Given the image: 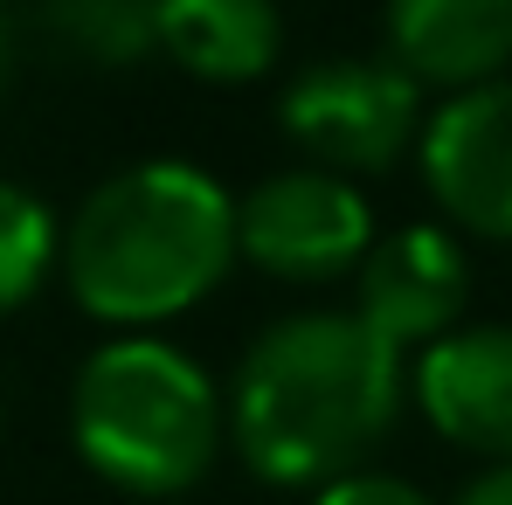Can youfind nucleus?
I'll use <instances>...</instances> for the list:
<instances>
[{"label":"nucleus","instance_id":"1","mask_svg":"<svg viewBox=\"0 0 512 505\" xmlns=\"http://www.w3.org/2000/svg\"><path fill=\"white\" fill-rule=\"evenodd\" d=\"M402 409V353L360 312H305L256 339L236 367L229 429L256 478L340 485Z\"/></svg>","mask_w":512,"mask_h":505},{"label":"nucleus","instance_id":"2","mask_svg":"<svg viewBox=\"0 0 512 505\" xmlns=\"http://www.w3.org/2000/svg\"><path fill=\"white\" fill-rule=\"evenodd\" d=\"M236 256L229 194L187 160H146L90 194L70 222L63 270L77 305L111 326H153L222 284Z\"/></svg>","mask_w":512,"mask_h":505},{"label":"nucleus","instance_id":"3","mask_svg":"<svg viewBox=\"0 0 512 505\" xmlns=\"http://www.w3.org/2000/svg\"><path fill=\"white\" fill-rule=\"evenodd\" d=\"M70 429L97 478L139 499H167L215 464L222 395L187 353L160 339H111L77 374Z\"/></svg>","mask_w":512,"mask_h":505},{"label":"nucleus","instance_id":"4","mask_svg":"<svg viewBox=\"0 0 512 505\" xmlns=\"http://www.w3.org/2000/svg\"><path fill=\"white\" fill-rule=\"evenodd\" d=\"M416 77L395 70V63H319L305 77H291L277 118L284 132L319 160V167L340 173H374L388 167L409 132H416Z\"/></svg>","mask_w":512,"mask_h":505},{"label":"nucleus","instance_id":"5","mask_svg":"<svg viewBox=\"0 0 512 505\" xmlns=\"http://www.w3.org/2000/svg\"><path fill=\"white\" fill-rule=\"evenodd\" d=\"M367 201L340 173H277L236 208V250L291 284H326L367 256Z\"/></svg>","mask_w":512,"mask_h":505},{"label":"nucleus","instance_id":"6","mask_svg":"<svg viewBox=\"0 0 512 505\" xmlns=\"http://www.w3.org/2000/svg\"><path fill=\"white\" fill-rule=\"evenodd\" d=\"M423 180L450 222L512 243V77L464 90L429 118Z\"/></svg>","mask_w":512,"mask_h":505},{"label":"nucleus","instance_id":"7","mask_svg":"<svg viewBox=\"0 0 512 505\" xmlns=\"http://www.w3.org/2000/svg\"><path fill=\"white\" fill-rule=\"evenodd\" d=\"M416 395L429 422L485 457L512 464V333L506 326H478V333L436 339L416 367Z\"/></svg>","mask_w":512,"mask_h":505},{"label":"nucleus","instance_id":"8","mask_svg":"<svg viewBox=\"0 0 512 505\" xmlns=\"http://www.w3.org/2000/svg\"><path fill=\"white\" fill-rule=\"evenodd\" d=\"M464 305V256L443 229H395L360 263V319L388 339L395 353L409 339H429L457 319Z\"/></svg>","mask_w":512,"mask_h":505},{"label":"nucleus","instance_id":"9","mask_svg":"<svg viewBox=\"0 0 512 505\" xmlns=\"http://www.w3.org/2000/svg\"><path fill=\"white\" fill-rule=\"evenodd\" d=\"M395 70L416 84H450L464 90L499 84L512 63V0H402L388 14Z\"/></svg>","mask_w":512,"mask_h":505},{"label":"nucleus","instance_id":"10","mask_svg":"<svg viewBox=\"0 0 512 505\" xmlns=\"http://www.w3.org/2000/svg\"><path fill=\"white\" fill-rule=\"evenodd\" d=\"M277 42H284V21L263 0H173V7H160V49H173L194 77H215V84L263 77Z\"/></svg>","mask_w":512,"mask_h":505},{"label":"nucleus","instance_id":"11","mask_svg":"<svg viewBox=\"0 0 512 505\" xmlns=\"http://www.w3.org/2000/svg\"><path fill=\"white\" fill-rule=\"evenodd\" d=\"M49 28L97 63H139L146 49H160V7L146 0H70L49 7Z\"/></svg>","mask_w":512,"mask_h":505},{"label":"nucleus","instance_id":"12","mask_svg":"<svg viewBox=\"0 0 512 505\" xmlns=\"http://www.w3.org/2000/svg\"><path fill=\"white\" fill-rule=\"evenodd\" d=\"M49 256H56V222L35 194L7 187L0 180V312L21 305L42 277H49Z\"/></svg>","mask_w":512,"mask_h":505},{"label":"nucleus","instance_id":"13","mask_svg":"<svg viewBox=\"0 0 512 505\" xmlns=\"http://www.w3.org/2000/svg\"><path fill=\"white\" fill-rule=\"evenodd\" d=\"M312 505H429L416 485H402V478H374V471H353L340 485H326Z\"/></svg>","mask_w":512,"mask_h":505},{"label":"nucleus","instance_id":"14","mask_svg":"<svg viewBox=\"0 0 512 505\" xmlns=\"http://www.w3.org/2000/svg\"><path fill=\"white\" fill-rule=\"evenodd\" d=\"M457 505H512V464H499L492 478H478V485H471Z\"/></svg>","mask_w":512,"mask_h":505},{"label":"nucleus","instance_id":"15","mask_svg":"<svg viewBox=\"0 0 512 505\" xmlns=\"http://www.w3.org/2000/svg\"><path fill=\"white\" fill-rule=\"evenodd\" d=\"M0 84H7V21H0Z\"/></svg>","mask_w":512,"mask_h":505}]
</instances>
